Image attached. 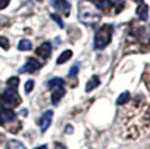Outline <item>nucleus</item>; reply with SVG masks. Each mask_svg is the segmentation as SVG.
<instances>
[{
    "label": "nucleus",
    "mask_w": 150,
    "mask_h": 149,
    "mask_svg": "<svg viewBox=\"0 0 150 149\" xmlns=\"http://www.w3.org/2000/svg\"><path fill=\"white\" fill-rule=\"evenodd\" d=\"M120 130L125 139H138L150 130V105L136 98L120 115Z\"/></svg>",
    "instance_id": "1"
},
{
    "label": "nucleus",
    "mask_w": 150,
    "mask_h": 149,
    "mask_svg": "<svg viewBox=\"0 0 150 149\" xmlns=\"http://www.w3.org/2000/svg\"><path fill=\"white\" fill-rule=\"evenodd\" d=\"M128 39H132V43L137 45L138 47H150V25L145 26L133 24Z\"/></svg>",
    "instance_id": "2"
},
{
    "label": "nucleus",
    "mask_w": 150,
    "mask_h": 149,
    "mask_svg": "<svg viewBox=\"0 0 150 149\" xmlns=\"http://www.w3.org/2000/svg\"><path fill=\"white\" fill-rule=\"evenodd\" d=\"M79 18L86 25H94L100 21V15L93 4L81 3L79 7Z\"/></svg>",
    "instance_id": "3"
},
{
    "label": "nucleus",
    "mask_w": 150,
    "mask_h": 149,
    "mask_svg": "<svg viewBox=\"0 0 150 149\" xmlns=\"http://www.w3.org/2000/svg\"><path fill=\"white\" fill-rule=\"evenodd\" d=\"M111 38H112V26L111 25H103L96 33V37H94V47L97 50L105 48L111 42Z\"/></svg>",
    "instance_id": "4"
},
{
    "label": "nucleus",
    "mask_w": 150,
    "mask_h": 149,
    "mask_svg": "<svg viewBox=\"0 0 150 149\" xmlns=\"http://www.w3.org/2000/svg\"><path fill=\"white\" fill-rule=\"evenodd\" d=\"M1 102L5 106H11V107H16L21 104V97L18 96L16 88H9L3 92L1 94Z\"/></svg>",
    "instance_id": "5"
},
{
    "label": "nucleus",
    "mask_w": 150,
    "mask_h": 149,
    "mask_svg": "<svg viewBox=\"0 0 150 149\" xmlns=\"http://www.w3.org/2000/svg\"><path fill=\"white\" fill-rule=\"evenodd\" d=\"M51 4L64 17H68L69 13H71V3L68 0H51Z\"/></svg>",
    "instance_id": "6"
},
{
    "label": "nucleus",
    "mask_w": 150,
    "mask_h": 149,
    "mask_svg": "<svg viewBox=\"0 0 150 149\" xmlns=\"http://www.w3.org/2000/svg\"><path fill=\"white\" fill-rule=\"evenodd\" d=\"M42 67V63H39L35 58H29L28 62L24 64V67L20 70V73H34Z\"/></svg>",
    "instance_id": "7"
},
{
    "label": "nucleus",
    "mask_w": 150,
    "mask_h": 149,
    "mask_svg": "<svg viewBox=\"0 0 150 149\" xmlns=\"http://www.w3.org/2000/svg\"><path fill=\"white\" fill-rule=\"evenodd\" d=\"M16 120V114L11 109H1L0 110V123L7 126L8 123H13Z\"/></svg>",
    "instance_id": "8"
},
{
    "label": "nucleus",
    "mask_w": 150,
    "mask_h": 149,
    "mask_svg": "<svg viewBox=\"0 0 150 149\" xmlns=\"http://www.w3.org/2000/svg\"><path fill=\"white\" fill-rule=\"evenodd\" d=\"M52 116H54V111L52 110H47L45 114L42 115L41 120H39V127H41V132H46L48 127L51 126V122H52Z\"/></svg>",
    "instance_id": "9"
},
{
    "label": "nucleus",
    "mask_w": 150,
    "mask_h": 149,
    "mask_svg": "<svg viewBox=\"0 0 150 149\" xmlns=\"http://www.w3.org/2000/svg\"><path fill=\"white\" fill-rule=\"evenodd\" d=\"M51 50H52V48H51V45L48 43V42H45V43H42L35 50V54L42 59H48L51 55Z\"/></svg>",
    "instance_id": "10"
},
{
    "label": "nucleus",
    "mask_w": 150,
    "mask_h": 149,
    "mask_svg": "<svg viewBox=\"0 0 150 149\" xmlns=\"http://www.w3.org/2000/svg\"><path fill=\"white\" fill-rule=\"evenodd\" d=\"M137 16L140 17L141 21H148L149 18V7L144 3H141L137 8Z\"/></svg>",
    "instance_id": "11"
},
{
    "label": "nucleus",
    "mask_w": 150,
    "mask_h": 149,
    "mask_svg": "<svg viewBox=\"0 0 150 149\" xmlns=\"http://www.w3.org/2000/svg\"><path fill=\"white\" fill-rule=\"evenodd\" d=\"M90 1L98 11H107L111 5L110 0H90Z\"/></svg>",
    "instance_id": "12"
},
{
    "label": "nucleus",
    "mask_w": 150,
    "mask_h": 149,
    "mask_svg": "<svg viewBox=\"0 0 150 149\" xmlns=\"http://www.w3.org/2000/svg\"><path fill=\"white\" fill-rule=\"evenodd\" d=\"M47 87L51 89H57V88H63L64 87V80L60 79V77H54L50 81L47 82Z\"/></svg>",
    "instance_id": "13"
},
{
    "label": "nucleus",
    "mask_w": 150,
    "mask_h": 149,
    "mask_svg": "<svg viewBox=\"0 0 150 149\" xmlns=\"http://www.w3.org/2000/svg\"><path fill=\"white\" fill-rule=\"evenodd\" d=\"M64 94H65V90L63 89V88H57V89L52 93V96H51L52 104H54V105H57V104L60 102V99L64 97Z\"/></svg>",
    "instance_id": "14"
},
{
    "label": "nucleus",
    "mask_w": 150,
    "mask_h": 149,
    "mask_svg": "<svg viewBox=\"0 0 150 149\" xmlns=\"http://www.w3.org/2000/svg\"><path fill=\"white\" fill-rule=\"evenodd\" d=\"M72 55H73V53H72L71 50H65V51H63V53L60 54V56L57 58L56 63H57V64H64V63H67L68 60L72 58Z\"/></svg>",
    "instance_id": "15"
},
{
    "label": "nucleus",
    "mask_w": 150,
    "mask_h": 149,
    "mask_svg": "<svg viewBox=\"0 0 150 149\" xmlns=\"http://www.w3.org/2000/svg\"><path fill=\"white\" fill-rule=\"evenodd\" d=\"M99 84H100V81H99V79H98V76H93L88 81V84H86V92H91L93 89H96Z\"/></svg>",
    "instance_id": "16"
},
{
    "label": "nucleus",
    "mask_w": 150,
    "mask_h": 149,
    "mask_svg": "<svg viewBox=\"0 0 150 149\" xmlns=\"http://www.w3.org/2000/svg\"><path fill=\"white\" fill-rule=\"evenodd\" d=\"M129 99H131V94H129V92H124V93H122L119 96V98H117V101H116V105L123 106V105L128 104Z\"/></svg>",
    "instance_id": "17"
},
{
    "label": "nucleus",
    "mask_w": 150,
    "mask_h": 149,
    "mask_svg": "<svg viewBox=\"0 0 150 149\" xmlns=\"http://www.w3.org/2000/svg\"><path fill=\"white\" fill-rule=\"evenodd\" d=\"M7 149H26V148L18 140H9L7 144Z\"/></svg>",
    "instance_id": "18"
},
{
    "label": "nucleus",
    "mask_w": 150,
    "mask_h": 149,
    "mask_svg": "<svg viewBox=\"0 0 150 149\" xmlns=\"http://www.w3.org/2000/svg\"><path fill=\"white\" fill-rule=\"evenodd\" d=\"M17 48H18L20 51H29L31 48V42L29 41V39H21Z\"/></svg>",
    "instance_id": "19"
},
{
    "label": "nucleus",
    "mask_w": 150,
    "mask_h": 149,
    "mask_svg": "<svg viewBox=\"0 0 150 149\" xmlns=\"http://www.w3.org/2000/svg\"><path fill=\"white\" fill-rule=\"evenodd\" d=\"M142 79H144V82H145L146 88H148V90H149V93H150V65L146 68L145 72H144Z\"/></svg>",
    "instance_id": "20"
},
{
    "label": "nucleus",
    "mask_w": 150,
    "mask_h": 149,
    "mask_svg": "<svg viewBox=\"0 0 150 149\" xmlns=\"http://www.w3.org/2000/svg\"><path fill=\"white\" fill-rule=\"evenodd\" d=\"M18 82H20V80L17 79V77H11V79L8 80L7 85L9 88H16V89H17V87H18Z\"/></svg>",
    "instance_id": "21"
},
{
    "label": "nucleus",
    "mask_w": 150,
    "mask_h": 149,
    "mask_svg": "<svg viewBox=\"0 0 150 149\" xmlns=\"http://www.w3.org/2000/svg\"><path fill=\"white\" fill-rule=\"evenodd\" d=\"M0 47H3L4 50H8V48H9V41L7 39V37L0 35Z\"/></svg>",
    "instance_id": "22"
},
{
    "label": "nucleus",
    "mask_w": 150,
    "mask_h": 149,
    "mask_svg": "<svg viewBox=\"0 0 150 149\" xmlns=\"http://www.w3.org/2000/svg\"><path fill=\"white\" fill-rule=\"evenodd\" d=\"M33 89H34V81L33 80H28L26 84H25V92L29 94Z\"/></svg>",
    "instance_id": "23"
},
{
    "label": "nucleus",
    "mask_w": 150,
    "mask_h": 149,
    "mask_svg": "<svg viewBox=\"0 0 150 149\" xmlns=\"http://www.w3.org/2000/svg\"><path fill=\"white\" fill-rule=\"evenodd\" d=\"M51 17H52V20H55V21H56L57 24H59V26H60V28H64V22H63V20L60 18L59 16L55 15V13H52V15H51Z\"/></svg>",
    "instance_id": "24"
},
{
    "label": "nucleus",
    "mask_w": 150,
    "mask_h": 149,
    "mask_svg": "<svg viewBox=\"0 0 150 149\" xmlns=\"http://www.w3.org/2000/svg\"><path fill=\"white\" fill-rule=\"evenodd\" d=\"M77 72H79V64H74L73 67L69 70V76H76Z\"/></svg>",
    "instance_id": "25"
},
{
    "label": "nucleus",
    "mask_w": 150,
    "mask_h": 149,
    "mask_svg": "<svg viewBox=\"0 0 150 149\" xmlns=\"http://www.w3.org/2000/svg\"><path fill=\"white\" fill-rule=\"evenodd\" d=\"M110 1H111V4H112V3H114V4H115V5H117V7H119V8H117V9H119V11H120V7H122V8H123V4H124V0H110Z\"/></svg>",
    "instance_id": "26"
},
{
    "label": "nucleus",
    "mask_w": 150,
    "mask_h": 149,
    "mask_svg": "<svg viewBox=\"0 0 150 149\" xmlns=\"http://www.w3.org/2000/svg\"><path fill=\"white\" fill-rule=\"evenodd\" d=\"M11 0H0V9H4L8 4H9Z\"/></svg>",
    "instance_id": "27"
},
{
    "label": "nucleus",
    "mask_w": 150,
    "mask_h": 149,
    "mask_svg": "<svg viewBox=\"0 0 150 149\" xmlns=\"http://www.w3.org/2000/svg\"><path fill=\"white\" fill-rule=\"evenodd\" d=\"M65 132H67V133H72V132H73V127H72V126H67V127H65Z\"/></svg>",
    "instance_id": "28"
},
{
    "label": "nucleus",
    "mask_w": 150,
    "mask_h": 149,
    "mask_svg": "<svg viewBox=\"0 0 150 149\" xmlns=\"http://www.w3.org/2000/svg\"><path fill=\"white\" fill-rule=\"evenodd\" d=\"M55 149H67V148H65L63 144H59V143H56V144H55Z\"/></svg>",
    "instance_id": "29"
},
{
    "label": "nucleus",
    "mask_w": 150,
    "mask_h": 149,
    "mask_svg": "<svg viewBox=\"0 0 150 149\" xmlns=\"http://www.w3.org/2000/svg\"><path fill=\"white\" fill-rule=\"evenodd\" d=\"M34 149H47V145H41V147H37Z\"/></svg>",
    "instance_id": "30"
},
{
    "label": "nucleus",
    "mask_w": 150,
    "mask_h": 149,
    "mask_svg": "<svg viewBox=\"0 0 150 149\" xmlns=\"http://www.w3.org/2000/svg\"><path fill=\"white\" fill-rule=\"evenodd\" d=\"M134 1H140V0H134Z\"/></svg>",
    "instance_id": "31"
},
{
    "label": "nucleus",
    "mask_w": 150,
    "mask_h": 149,
    "mask_svg": "<svg viewBox=\"0 0 150 149\" xmlns=\"http://www.w3.org/2000/svg\"><path fill=\"white\" fill-rule=\"evenodd\" d=\"M148 149H150V147H149V148H148Z\"/></svg>",
    "instance_id": "32"
},
{
    "label": "nucleus",
    "mask_w": 150,
    "mask_h": 149,
    "mask_svg": "<svg viewBox=\"0 0 150 149\" xmlns=\"http://www.w3.org/2000/svg\"><path fill=\"white\" fill-rule=\"evenodd\" d=\"M39 1H42V0H39Z\"/></svg>",
    "instance_id": "33"
}]
</instances>
